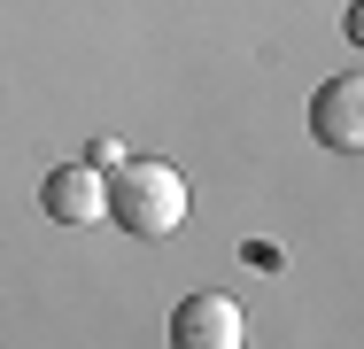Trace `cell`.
<instances>
[{
  "label": "cell",
  "mask_w": 364,
  "mask_h": 349,
  "mask_svg": "<svg viewBox=\"0 0 364 349\" xmlns=\"http://www.w3.org/2000/svg\"><path fill=\"white\" fill-rule=\"evenodd\" d=\"M109 217L132 241H163V233L186 225V179L171 163H155V155H132V163L109 171Z\"/></svg>",
  "instance_id": "cell-1"
},
{
  "label": "cell",
  "mask_w": 364,
  "mask_h": 349,
  "mask_svg": "<svg viewBox=\"0 0 364 349\" xmlns=\"http://www.w3.org/2000/svg\"><path fill=\"white\" fill-rule=\"evenodd\" d=\"M248 342V318L232 295H186L171 311V349H240Z\"/></svg>",
  "instance_id": "cell-2"
},
{
  "label": "cell",
  "mask_w": 364,
  "mask_h": 349,
  "mask_svg": "<svg viewBox=\"0 0 364 349\" xmlns=\"http://www.w3.org/2000/svg\"><path fill=\"white\" fill-rule=\"evenodd\" d=\"M39 209L55 225H93V217H109V179L93 163H55L47 187H39Z\"/></svg>",
  "instance_id": "cell-4"
},
{
  "label": "cell",
  "mask_w": 364,
  "mask_h": 349,
  "mask_svg": "<svg viewBox=\"0 0 364 349\" xmlns=\"http://www.w3.org/2000/svg\"><path fill=\"white\" fill-rule=\"evenodd\" d=\"M310 132L326 140V147H341V155L364 147V78L357 70H341V78H326L310 93Z\"/></svg>",
  "instance_id": "cell-3"
}]
</instances>
